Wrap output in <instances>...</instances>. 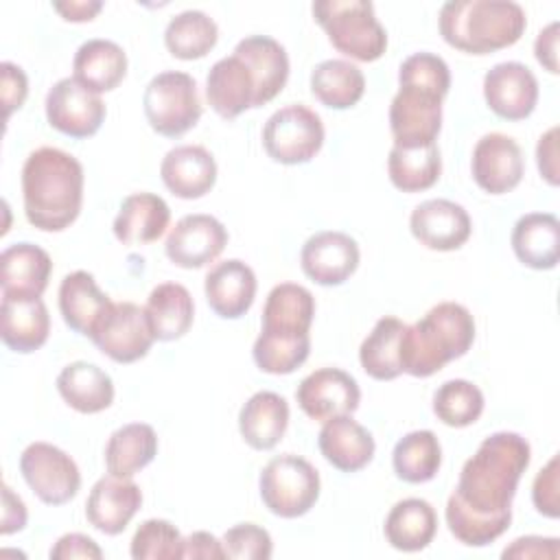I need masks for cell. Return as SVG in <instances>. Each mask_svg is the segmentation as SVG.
<instances>
[{
    "mask_svg": "<svg viewBox=\"0 0 560 560\" xmlns=\"http://www.w3.org/2000/svg\"><path fill=\"white\" fill-rule=\"evenodd\" d=\"M470 171L481 190L490 195L510 192L521 184L525 173L523 151L518 142L505 133H486L472 149Z\"/></svg>",
    "mask_w": 560,
    "mask_h": 560,
    "instance_id": "cell-14",
    "label": "cell"
},
{
    "mask_svg": "<svg viewBox=\"0 0 560 560\" xmlns=\"http://www.w3.org/2000/svg\"><path fill=\"white\" fill-rule=\"evenodd\" d=\"M127 74V55L112 39H88L72 59V79L94 94L109 92L120 85Z\"/></svg>",
    "mask_w": 560,
    "mask_h": 560,
    "instance_id": "cell-29",
    "label": "cell"
},
{
    "mask_svg": "<svg viewBox=\"0 0 560 560\" xmlns=\"http://www.w3.org/2000/svg\"><path fill=\"white\" fill-rule=\"evenodd\" d=\"M206 96L210 107L221 118H236L245 109L256 105V79L249 66L236 57L219 59L206 79Z\"/></svg>",
    "mask_w": 560,
    "mask_h": 560,
    "instance_id": "cell-24",
    "label": "cell"
},
{
    "mask_svg": "<svg viewBox=\"0 0 560 560\" xmlns=\"http://www.w3.org/2000/svg\"><path fill=\"white\" fill-rule=\"evenodd\" d=\"M387 542L398 551H420L429 547L438 532V516L429 501L424 499H402L398 501L389 514L385 516L383 525Z\"/></svg>",
    "mask_w": 560,
    "mask_h": 560,
    "instance_id": "cell-34",
    "label": "cell"
},
{
    "mask_svg": "<svg viewBox=\"0 0 560 560\" xmlns=\"http://www.w3.org/2000/svg\"><path fill=\"white\" fill-rule=\"evenodd\" d=\"M52 560H72V558H88V560H101L103 549L85 534H63L50 549Z\"/></svg>",
    "mask_w": 560,
    "mask_h": 560,
    "instance_id": "cell-49",
    "label": "cell"
},
{
    "mask_svg": "<svg viewBox=\"0 0 560 560\" xmlns=\"http://www.w3.org/2000/svg\"><path fill=\"white\" fill-rule=\"evenodd\" d=\"M475 341V319L464 304L440 302L400 337L402 372L427 378L448 361L464 357Z\"/></svg>",
    "mask_w": 560,
    "mask_h": 560,
    "instance_id": "cell-4",
    "label": "cell"
},
{
    "mask_svg": "<svg viewBox=\"0 0 560 560\" xmlns=\"http://www.w3.org/2000/svg\"><path fill=\"white\" fill-rule=\"evenodd\" d=\"M392 184L402 192H420L431 188L442 173L438 144L427 147H392L387 158Z\"/></svg>",
    "mask_w": 560,
    "mask_h": 560,
    "instance_id": "cell-39",
    "label": "cell"
},
{
    "mask_svg": "<svg viewBox=\"0 0 560 560\" xmlns=\"http://www.w3.org/2000/svg\"><path fill=\"white\" fill-rule=\"evenodd\" d=\"M361 252L357 241L337 230L317 232L302 245V271L322 287L343 284L359 267Z\"/></svg>",
    "mask_w": 560,
    "mask_h": 560,
    "instance_id": "cell-16",
    "label": "cell"
},
{
    "mask_svg": "<svg viewBox=\"0 0 560 560\" xmlns=\"http://www.w3.org/2000/svg\"><path fill=\"white\" fill-rule=\"evenodd\" d=\"M234 55L249 66L256 79L254 107H262L282 92L289 79V57L280 42L269 35H249L236 44Z\"/></svg>",
    "mask_w": 560,
    "mask_h": 560,
    "instance_id": "cell-27",
    "label": "cell"
},
{
    "mask_svg": "<svg viewBox=\"0 0 560 560\" xmlns=\"http://www.w3.org/2000/svg\"><path fill=\"white\" fill-rule=\"evenodd\" d=\"M142 109L151 129L160 136H184L201 118V101L195 79L179 70L155 74L144 88Z\"/></svg>",
    "mask_w": 560,
    "mask_h": 560,
    "instance_id": "cell-7",
    "label": "cell"
},
{
    "mask_svg": "<svg viewBox=\"0 0 560 560\" xmlns=\"http://www.w3.org/2000/svg\"><path fill=\"white\" fill-rule=\"evenodd\" d=\"M0 77H2V103L9 118L15 109L24 105L28 94V81L24 70L11 61L0 63Z\"/></svg>",
    "mask_w": 560,
    "mask_h": 560,
    "instance_id": "cell-48",
    "label": "cell"
},
{
    "mask_svg": "<svg viewBox=\"0 0 560 560\" xmlns=\"http://www.w3.org/2000/svg\"><path fill=\"white\" fill-rule=\"evenodd\" d=\"M448 88L451 70L442 57L413 52L400 63L398 92L389 105V129L396 147L435 144Z\"/></svg>",
    "mask_w": 560,
    "mask_h": 560,
    "instance_id": "cell-2",
    "label": "cell"
},
{
    "mask_svg": "<svg viewBox=\"0 0 560 560\" xmlns=\"http://www.w3.org/2000/svg\"><path fill=\"white\" fill-rule=\"evenodd\" d=\"M560 468H558V455H553L545 468L538 470L534 486H532V501L534 508L547 516L558 518L560 516Z\"/></svg>",
    "mask_w": 560,
    "mask_h": 560,
    "instance_id": "cell-46",
    "label": "cell"
},
{
    "mask_svg": "<svg viewBox=\"0 0 560 560\" xmlns=\"http://www.w3.org/2000/svg\"><path fill=\"white\" fill-rule=\"evenodd\" d=\"M52 260L46 249L33 243L9 245L0 254L2 295L42 298L48 287Z\"/></svg>",
    "mask_w": 560,
    "mask_h": 560,
    "instance_id": "cell-25",
    "label": "cell"
},
{
    "mask_svg": "<svg viewBox=\"0 0 560 560\" xmlns=\"http://www.w3.org/2000/svg\"><path fill=\"white\" fill-rule=\"evenodd\" d=\"M322 144L324 122L319 114L302 103L280 107L262 127V147L267 155L287 166L311 162Z\"/></svg>",
    "mask_w": 560,
    "mask_h": 560,
    "instance_id": "cell-9",
    "label": "cell"
},
{
    "mask_svg": "<svg viewBox=\"0 0 560 560\" xmlns=\"http://www.w3.org/2000/svg\"><path fill=\"white\" fill-rule=\"evenodd\" d=\"M52 9L68 22H90L103 9L98 0H68V2H52Z\"/></svg>",
    "mask_w": 560,
    "mask_h": 560,
    "instance_id": "cell-54",
    "label": "cell"
},
{
    "mask_svg": "<svg viewBox=\"0 0 560 560\" xmlns=\"http://www.w3.org/2000/svg\"><path fill=\"white\" fill-rule=\"evenodd\" d=\"M83 166L57 149L39 147L22 166V197L26 221L42 232H61L81 212Z\"/></svg>",
    "mask_w": 560,
    "mask_h": 560,
    "instance_id": "cell-3",
    "label": "cell"
},
{
    "mask_svg": "<svg viewBox=\"0 0 560 560\" xmlns=\"http://www.w3.org/2000/svg\"><path fill=\"white\" fill-rule=\"evenodd\" d=\"M311 92L330 109H348L361 101L365 77L346 59H326L311 72Z\"/></svg>",
    "mask_w": 560,
    "mask_h": 560,
    "instance_id": "cell-37",
    "label": "cell"
},
{
    "mask_svg": "<svg viewBox=\"0 0 560 560\" xmlns=\"http://www.w3.org/2000/svg\"><path fill=\"white\" fill-rule=\"evenodd\" d=\"M265 508L280 518L304 516L319 499V472L293 453L273 457L258 479Z\"/></svg>",
    "mask_w": 560,
    "mask_h": 560,
    "instance_id": "cell-8",
    "label": "cell"
},
{
    "mask_svg": "<svg viewBox=\"0 0 560 560\" xmlns=\"http://www.w3.org/2000/svg\"><path fill=\"white\" fill-rule=\"evenodd\" d=\"M256 287L258 282L254 269L238 258L217 262L206 273L203 282L210 308L223 319H238L245 315L254 304Z\"/></svg>",
    "mask_w": 560,
    "mask_h": 560,
    "instance_id": "cell-20",
    "label": "cell"
},
{
    "mask_svg": "<svg viewBox=\"0 0 560 560\" xmlns=\"http://www.w3.org/2000/svg\"><path fill=\"white\" fill-rule=\"evenodd\" d=\"M160 175L175 197L199 199L210 192L217 182V162L206 147L182 144L164 155Z\"/></svg>",
    "mask_w": 560,
    "mask_h": 560,
    "instance_id": "cell-21",
    "label": "cell"
},
{
    "mask_svg": "<svg viewBox=\"0 0 560 560\" xmlns=\"http://www.w3.org/2000/svg\"><path fill=\"white\" fill-rule=\"evenodd\" d=\"M560 556V540L558 538H545V536H521L512 540L510 547L501 551L503 560H532V558H547L556 560Z\"/></svg>",
    "mask_w": 560,
    "mask_h": 560,
    "instance_id": "cell-47",
    "label": "cell"
},
{
    "mask_svg": "<svg viewBox=\"0 0 560 560\" xmlns=\"http://www.w3.org/2000/svg\"><path fill=\"white\" fill-rule=\"evenodd\" d=\"M311 352L308 337H278L260 332L254 341V361L267 374H291L295 372Z\"/></svg>",
    "mask_w": 560,
    "mask_h": 560,
    "instance_id": "cell-43",
    "label": "cell"
},
{
    "mask_svg": "<svg viewBox=\"0 0 560 560\" xmlns=\"http://www.w3.org/2000/svg\"><path fill=\"white\" fill-rule=\"evenodd\" d=\"M488 107L505 120L527 118L538 103V81L521 61H501L483 77Z\"/></svg>",
    "mask_w": 560,
    "mask_h": 560,
    "instance_id": "cell-17",
    "label": "cell"
},
{
    "mask_svg": "<svg viewBox=\"0 0 560 560\" xmlns=\"http://www.w3.org/2000/svg\"><path fill=\"white\" fill-rule=\"evenodd\" d=\"M433 413L446 427H468L483 413L481 389L464 378H453L442 383L433 394Z\"/></svg>",
    "mask_w": 560,
    "mask_h": 560,
    "instance_id": "cell-42",
    "label": "cell"
},
{
    "mask_svg": "<svg viewBox=\"0 0 560 560\" xmlns=\"http://www.w3.org/2000/svg\"><path fill=\"white\" fill-rule=\"evenodd\" d=\"M26 525V505L24 501L9 488V483H2V527L0 534L9 536L13 532H20Z\"/></svg>",
    "mask_w": 560,
    "mask_h": 560,
    "instance_id": "cell-52",
    "label": "cell"
},
{
    "mask_svg": "<svg viewBox=\"0 0 560 560\" xmlns=\"http://www.w3.org/2000/svg\"><path fill=\"white\" fill-rule=\"evenodd\" d=\"M405 322L398 317H381L372 332L363 339L359 348V361L368 376L376 381H394L402 374L400 368V337L405 330Z\"/></svg>",
    "mask_w": 560,
    "mask_h": 560,
    "instance_id": "cell-38",
    "label": "cell"
},
{
    "mask_svg": "<svg viewBox=\"0 0 560 560\" xmlns=\"http://www.w3.org/2000/svg\"><path fill=\"white\" fill-rule=\"evenodd\" d=\"M300 409L319 422L335 416H350L361 402V389L354 376L339 368H319L304 376L295 389Z\"/></svg>",
    "mask_w": 560,
    "mask_h": 560,
    "instance_id": "cell-13",
    "label": "cell"
},
{
    "mask_svg": "<svg viewBox=\"0 0 560 560\" xmlns=\"http://www.w3.org/2000/svg\"><path fill=\"white\" fill-rule=\"evenodd\" d=\"M529 442L514 431L488 435L462 466L446 501V525L468 547L494 542L512 523V499L529 466Z\"/></svg>",
    "mask_w": 560,
    "mask_h": 560,
    "instance_id": "cell-1",
    "label": "cell"
},
{
    "mask_svg": "<svg viewBox=\"0 0 560 560\" xmlns=\"http://www.w3.org/2000/svg\"><path fill=\"white\" fill-rule=\"evenodd\" d=\"M20 472L46 505H63L77 497L81 472L77 462L55 444L33 442L20 455Z\"/></svg>",
    "mask_w": 560,
    "mask_h": 560,
    "instance_id": "cell-10",
    "label": "cell"
},
{
    "mask_svg": "<svg viewBox=\"0 0 560 560\" xmlns=\"http://www.w3.org/2000/svg\"><path fill=\"white\" fill-rule=\"evenodd\" d=\"M50 332V315L42 298L2 295L0 337L13 352L39 350Z\"/></svg>",
    "mask_w": 560,
    "mask_h": 560,
    "instance_id": "cell-22",
    "label": "cell"
},
{
    "mask_svg": "<svg viewBox=\"0 0 560 560\" xmlns=\"http://www.w3.org/2000/svg\"><path fill=\"white\" fill-rule=\"evenodd\" d=\"M228 245V230L210 214H186L171 228L164 252L182 269H201Z\"/></svg>",
    "mask_w": 560,
    "mask_h": 560,
    "instance_id": "cell-15",
    "label": "cell"
},
{
    "mask_svg": "<svg viewBox=\"0 0 560 560\" xmlns=\"http://www.w3.org/2000/svg\"><path fill=\"white\" fill-rule=\"evenodd\" d=\"M289 427V402L276 392H256L238 413V431L256 451L273 448Z\"/></svg>",
    "mask_w": 560,
    "mask_h": 560,
    "instance_id": "cell-32",
    "label": "cell"
},
{
    "mask_svg": "<svg viewBox=\"0 0 560 560\" xmlns=\"http://www.w3.org/2000/svg\"><path fill=\"white\" fill-rule=\"evenodd\" d=\"M112 306L107 293H103L92 273L77 269L63 276L59 284V311L74 332L90 337L96 322Z\"/></svg>",
    "mask_w": 560,
    "mask_h": 560,
    "instance_id": "cell-31",
    "label": "cell"
},
{
    "mask_svg": "<svg viewBox=\"0 0 560 560\" xmlns=\"http://www.w3.org/2000/svg\"><path fill=\"white\" fill-rule=\"evenodd\" d=\"M315 317L313 293L295 282L276 284L262 308V330L278 337H308Z\"/></svg>",
    "mask_w": 560,
    "mask_h": 560,
    "instance_id": "cell-26",
    "label": "cell"
},
{
    "mask_svg": "<svg viewBox=\"0 0 560 560\" xmlns=\"http://www.w3.org/2000/svg\"><path fill=\"white\" fill-rule=\"evenodd\" d=\"M105 103L101 94L90 92L74 79H59L46 94L48 125L70 138L94 136L105 120Z\"/></svg>",
    "mask_w": 560,
    "mask_h": 560,
    "instance_id": "cell-12",
    "label": "cell"
},
{
    "mask_svg": "<svg viewBox=\"0 0 560 560\" xmlns=\"http://www.w3.org/2000/svg\"><path fill=\"white\" fill-rule=\"evenodd\" d=\"M171 221L168 203L153 192H133L122 199L114 219V236L125 245L158 241Z\"/></svg>",
    "mask_w": 560,
    "mask_h": 560,
    "instance_id": "cell-30",
    "label": "cell"
},
{
    "mask_svg": "<svg viewBox=\"0 0 560 560\" xmlns=\"http://www.w3.org/2000/svg\"><path fill=\"white\" fill-rule=\"evenodd\" d=\"M394 472L407 483L431 481L442 464V446L433 431L420 429L402 435L392 453Z\"/></svg>",
    "mask_w": 560,
    "mask_h": 560,
    "instance_id": "cell-40",
    "label": "cell"
},
{
    "mask_svg": "<svg viewBox=\"0 0 560 560\" xmlns=\"http://www.w3.org/2000/svg\"><path fill=\"white\" fill-rule=\"evenodd\" d=\"M223 549L234 560H267L273 553L271 536L256 523H238L223 534Z\"/></svg>",
    "mask_w": 560,
    "mask_h": 560,
    "instance_id": "cell-45",
    "label": "cell"
},
{
    "mask_svg": "<svg viewBox=\"0 0 560 560\" xmlns=\"http://www.w3.org/2000/svg\"><path fill=\"white\" fill-rule=\"evenodd\" d=\"M144 311L155 341H175L190 330L195 302L184 284L162 282L149 293Z\"/></svg>",
    "mask_w": 560,
    "mask_h": 560,
    "instance_id": "cell-35",
    "label": "cell"
},
{
    "mask_svg": "<svg viewBox=\"0 0 560 560\" xmlns=\"http://www.w3.org/2000/svg\"><path fill=\"white\" fill-rule=\"evenodd\" d=\"M219 39L217 22L203 11L188 9L171 18L164 31V44L177 59L192 61L206 57Z\"/></svg>",
    "mask_w": 560,
    "mask_h": 560,
    "instance_id": "cell-41",
    "label": "cell"
},
{
    "mask_svg": "<svg viewBox=\"0 0 560 560\" xmlns=\"http://www.w3.org/2000/svg\"><path fill=\"white\" fill-rule=\"evenodd\" d=\"M140 505L142 492L136 481L107 475L92 486L85 501V518L94 529L116 536L125 532Z\"/></svg>",
    "mask_w": 560,
    "mask_h": 560,
    "instance_id": "cell-19",
    "label": "cell"
},
{
    "mask_svg": "<svg viewBox=\"0 0 560 560\" xmlns=\"http://www.w3.org/2000/svg\"><path fill=\"white\" fill-rule=\"evenodd\" d=\"M536 164L549 186H558V127L547 129L536 144Z\"/></svg>",
    "mask_w": 560,
    "mask_h": 560,
    "instance_id": "cell-50",
    "label": "cell"
},
{
    "mask_svg": "<svg viewBox=\"0 0 560 560\" xmlns=\"http://www.w3.org/2000/svg\"><path fill=\"white\" fill-rule=\"evenodd\" d=\"M57 392L79 413H98L114 402L112 376L88 361L68 363L57 376Z\"/></svg>",
    "mask_w": 560,
    "mask_h": 560,
    "instance_id": "cell-33",
    "label": "cell"
},
{
    "mask_svg": "<svg viewBox=\"0 0 560 560\" xmlns=\"http://www.w3.org/2000/svg\"><path fill=\"white\" fill-rule=\"evenodd\" d=\"M313 18L326 31L330 44L357 59L376 61L387 48V33L376 20L374 4L365 0H317Z\"/></svg>",
    "mask_w": 560,
    "mask_h": 560,
    "instance_id": "cell-6",
    "label": "cell"
},
{
    "mask_svg": "<svg viewBox=\"0 0 560 560\" xmlns=\"http://www.w3.org/2000/svg\"><path fill=\"white\" fill-rule=\"evenodd\" d=\"M182 558H199V560H221L228 558L223 542L210 532H192L184 538Z\"/></svg>",
    "mask_w": 560,
    "mask_h": 560,
    "instance_id": "cell-51",
    "label": "cell"
},
{
    "mask_svg": "<svg viewBox=\"0 0 560 560\" xmlns=\"http://www.w3.org/2000/svg\"><path fill=\"white\" fill-rule=\"evenodd\" d=\"M317 446L324 459L341 472L365 468L376 451L372 433L352 416H335L326 420L319 429Z\"/></svg>",
    "mask_w": 560,
    "mask_h": 560,
    "instance_id": "cell-23",
    "label": "cell"
},
{
    "mask_svg": "<svg viewBox=\"0 0 560 560\" xmlns=\"http://www.w3.org/2000/svg\"><path fill=\"white\" fill-rule=\"evenodd\" d=\"M510 241L516 258L529 269L547 271L560 260V221L551 212L523 214Z\"/></svg>",
    "mask_w": 560,
    "mask_h": 560,
    "instance_id": "cell-28",
    "label": "cell"
},
{
    "mask_svg": "<svg viewBox=\"0 0 560 560\" xmlns=\"http://www.w3.org/2000/svg\"><path fill=\"white\" fill-rule=\"evenodd\" d=\"M409 230L427 249L453 252L470 238L472 223L464 206L451 199H427L413 208Z\"/></svg>",
    "mask_w": 560,
    "mask_h": 560,
    "instance_id": "cell-18",
    "label": "cell"
},
{
    "mask_svg": "<svg viewBox=\"0 0 560 560\" xmlns=\"http://www.w3.org/2000/svg\"><path fill=\"white\" fill-rule=\"evenodd\" d=\"M158 455V435L151 424L129 422L116 429L105 444V466L114 477L131 479Z\"/></svg>",
    "mask_w": 560,
    "mask_h": 560,
    "instance_id": "cell-36",
    "label": "cell"
},
{
    "mask_svg": "<svg viewBox=\"0 0 560 560\" xmlns=\"http://www.w3.org/2000/svg\"><path fill=\"white\" fill-rule=\"evenodd\" d=\"M182 545L184 538L173 523L149 518L136 529L129 553L133 560H177L182 558Z\"/></svg>",
    "mask_w": 560,
    "mask_h": 560,
    "instance_id": "cell-44",
    "label": "cell"
},
{
    "mask_svg": "<svg viewBox=\"0 0 560 560\" xmlns=\"http://www.w3.org/2000/svg\"><path fill=\"white\" fill-rule=\"evenodd\" d=\"M440 35L468 55H488L514 46L527 18L512 0H451L440 9Z\"/></svg>",
    "mask_w": 560,
    "mask_h": 560,
    "instance_id": "cell-5",
    "label": "cell"
},
{
    "mask_svg": "<svg viewBox=\"0 0 560 560\" xmlns=\"http://www.w3.org/2000/svg\"><path fill=\"white\" fill-rule=\"evenodd\" d=\"M534 55L538 59V63L549 70L551 74H558V22L547 24L536 42H534Z\"/></svg>",
    "mask_w": 560,
    "mask_h": 560,
    "instance_id": "cell-53",
    "label": "cell"
},
{
    "mask_svg": "<svg viewBox=\"0 0 560 560\" xmlns=\"http://www.w3.org/2000/svg\"><path fill=\"white\" fill-rule=\"evenodd\" d=\"M92 343L116 363H133L151 350L155 335L147 311L133 302H112L90 332Z\"/></svg>",
    "mask_w": 560,
    "mask_h": 560,
    "instance_id": "cell-11",
    "label": "cell"
}]
</instances>
